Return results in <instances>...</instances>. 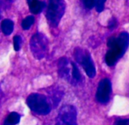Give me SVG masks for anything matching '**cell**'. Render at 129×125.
Masks as SVG:
<instances>
[{
  "mask_svg": "<svg viewBox=\"0 0 129 125\" xmlns=\"http://www.w3.org/2000/svg\"><path fill=\"white\" fill-rule=\"evenodd\" d=\"M58 73L61 77L64 78V79L71 81V68L69 66V59H67L66 57H62L58 60Z\"/></svg>",
  "mask_w": 129,
  "mask_h": 125,
  "instance_id": "cell-7",
  "label": "cell"
},
{
  "mask_svg": "<svg viewBox=\"0 0 129 125\" xmlns=\"http://www.w3.org/2000/svg\"><path fill=\"white\" fill-rule=\"evenodd\" d=\"M55 125H78L77 111L72 105H64L58 111Z\"/></svg>",
  "mask_w": 129,
  "mask_h": 125,
  "instance_id": "cell-5",
  "label": "cell"
},
{
  "mask_svg": "<svg viewBox=\"0 0 129 125\" xmlns=\"http://www.w3.org/2000/svg\"><path fill=\"white\" fill-rule=\"evenodd\" d=\"M13 41H14V49L16 51L20 50L21 47V37L19 35H16L13 38Z\"/></svg>",
  "mask_w": 129,
  "mask_h": 125,
  "instance_id": "cell-13",
  "label": "cell"
},
{
  "mask_svg": "<svg viewBox=\"0 0 129 125\" xmlns=\"http://www.w3.org/2000/svg\"><path fill=\"white\" fill-rule=\"evenodd\" d=\"M117 25V22L115 18H112L109 22V28L110 29H113L114 28H115Z\"/></svg>",
  "mask_w": 129,
  "mask_h": 125,
  "instance_id": "cell-18",
  "label": "cell"
},
{
  "mask_svg": "<svg viewBox=\"0 0 129 125\" xmlns=\"http://www.w3.org/2000/svg\"><path fill=\"white\" fill-rule=\"evenodd\" d=\"M112 92V84L109 79H103L97 87L96 98L101 104H106L109 102L110 95Z\"/></svg>",
  "mask_w": 129,
  "mask_h": 125,
  "instance_id": "cell-6",
  "label": "cell"
},
{
  "mask_svg": "<svg viewBox=\"0 0 129 125\" xmlns=\"http://www.w3.org/2000/svg\"><path fill=\"white\" fill-rule=\"evenodd\" d=\"M106 0H96V9L98 12H101L104 9V3Z\"/></svg>",
  "mask_w": 129,
  "mask_h": 125,
  "instance_id": "cell-15",
  "label": "cell"
},
{
  "mask_svg": "<svg viewBox=\"0 0 129 125\" xmlns=\"http://www.w3.org/2000/svg\"><path fill=\"white\" fill-rule=\"evenodd\" d=\"M34 23V17L32 15L26 17L21 23V27L24 30H28Z\"/></svg>",
  "mask_w": 129,
  "mask_h": 125,
  "instance_id": "cell-12",
  "label": "cell"
},
{
  "mask_svg": "<svg viewBox=\"0 0 129 125\" xmlns=\"http://www.w3.org/2000/svg\"><path fill=\"white\" fill-rule=\"evenodd\" d=\"M64 12V3L63 0H49L46 18L50 25L55 27L58 25Z\"/></svg>",
  "mask_w": 129,
  "mask_h": 125,
  "instance_id": "cell-4",
  "label": "cell"
},
{
  "mask_svg": "<svg viewBox=\"0 0 129 125\" xmlns=\"http://www.w3.org/2000/svg\"><path fill=\"white\" fill-rule=\"evenodd\" d=\"M30 46L34 56L37 59H43L46 54L48 40L44 34L41 33H37L31 37Z\"/></svg>",
  "mask_w": 129,
  "mask_h": 125,
  "instance_id": "cell-2",
  "label": "cell"
},
{
  "mask_svg": "<svg viewBox=\"0 0 129 125\" xmlns=\"http://www.w3.org/2000/svg\"><path fill=\"white\" fill-rule=\"evenodd\" d=\"M114 125H129V119H119Z\"/></svg>",
  "mask_w": 129,
  "mask_h": 125,
  "instance_id": "cell-17",
  "label": "cell"
},
{
  "mask_svg": "<svg viewBox=\"0 0 129 125\" xmlns=\"http://www.w3.org/2000/svg\"><path fill=\"white\" fill-rule=\"evenodd\" d=\"M72 79L75 82H79L81 79V74L77 67V65L74 62L72 64Z\"/></svg>",
  "mask_w": 129,
  "mask_h": 125,
  "instance_id": "cell-11",
  "label": "cell"
},
{
  "mask_svg": "<svg viewBox=\"0 0 129 125\" xmlns=\"http://www.w3.org/2000/svg\"><path fill=\"white\" fill-rule=\"evenodd\" d=\"M27 105L35 113L41 115L48 114L51 111L50 101L41 94L33 93L27 98Z\"/></svg>",
  "mask_w": 129,
  "mask_h": 125,
  "instance_id": "cell-1",
  "label": "cell"
},
{
  "mask_svg": "<svg viewBox=\"0 0 129 125\" xmlns=\"http://www.w3.org/2000/svg\"><path fill=\"white\" fill-rule=\"evenodd\" d=\"M21 116L17 112L10 113L6 119L4 125H16L19 123Z\"/></svg>",
  "mask_w": 129,
  "mask_h": 125,
  "instance_id": "cell-10",
  "label": "cell"
},
{
  "mask_svg": "<svg viewBox=\"0 0 129 125\" xmlns=\"http://www.w3.org/2000/svg\"><path fill=\"white\" fill-rule=\"evenodd\" d=\"M34 1H35V0H27V2L28 5H29V4H30L31 3H33Z\"/></svg>",
  "mask_w": 129,
  "mask_h": 125,
  "instance_id": "cell-19",
  "label": "cell"
},
{
  "mask_svg": "<svg viewBox=\"0 0 129 125\" xmlns=\"http://www.w3.org/2000/svg\"><path fill=\"white\" fill-rule=\"evenodd\" d=\"M75 57L90 78H93L96 76V68L91 56L87 50L77 48L75 51Z\"/></svg>",
  "mask_w": 129,
  "mask_h": 125,
  "instance_id": "cell-3",
  "label": "cell"
},
{
  "mask_svg": "<svg viewBox=\"0 0 129 125\" xmlns=\"http://www.w3.org/2000/svg\"><path fill=\"white\" fill-rule=\"evenodd\" d=\"M1 28L4 34L10 35L14 30V22L10 19H4L2 22Z\"/></svg>",
  "mask_w": 129,
  "mask_h": 125,
  "instance_id": "cell-8",
  "label": "cell"
},
{
  "mask_svg": "<svg viewBox=\"0 0 129 125\" xmlns=\"http://www.w3.org/2000/svg\"><path fill=\"white\" fill-rule=\"evenodd\" d=\"M44 6H45V3L43 2L39 1V0H35V1H34L30 4H29L30 11L33 14L40 13L44 9Z\"/></svg>",
  "mask_w": 129,
  "mask_h": 125,
  "instance_id": "cell-9",
  "label": "cell"
},
{
  "mask_svg": "<svg viewBox=\"0 0 129 125\" xmlns=\"http://www.w3.org/2000/svg\"><path fill=\"white\" fill-rule=\"evenodd\" d=\"M15 0H0V8L6 9L9 8Z\"/></svg>",
  "mask_w": 129,
  "mask_h": 125,
  "instance_id": "cell-14",
  "label": "cell"
},
{
  "mask_svg": "<svg viewBox=\"0 0 129 125\" xmlns=\"http://www.w3.org/2000/svg\"><path fill=\"white\" fill-rule=\"evenodd\" d=\"M83 1L85 7L89 9H93L94 6H96V0H83Z\"/></svg>",
  "mask_w": 129,
  "mask_h": 125,
  "instance_id": "cell-16",
  "label": "cell"
}]
</instances>
